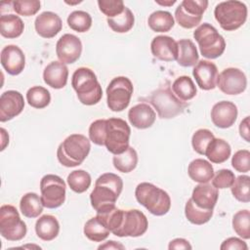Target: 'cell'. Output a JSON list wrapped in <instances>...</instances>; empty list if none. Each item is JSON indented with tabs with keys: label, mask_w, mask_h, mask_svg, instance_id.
<instances>
[{
	"label": "cell",
	"mask_w": 250,
	"mask_h": 250,
	"mask_svg": "<svg viewBox=\"0 0 250 250\" xmlns=\"http://www.w3.org/2000/svg\"><path fill=\"white\" fill-rule=\"evenodd\" d=\"M123 188L122 179L113 173L102 174L95 182V188L90 194L92 207L97 213L104 212L115 206Z\"/></svg>",
	"instance_id": "6da1fadb"
},
{
	"label": "cell",
	"mask_w": 250,
	"mask_h": 250,
	"mask_svg": "<svg viewBox=\"0 0 250 250\" xmlns=\"http://www.w3.org/2000/svg\"><path fill=\"white\" fill-rule=\"evenodd\" d=\"M1 64L10 75H18L25 66V56L17 45H7L1 51Z\"/></svg>",
	"instance_id": "d6986e66"
},
{
	"label": "cell",
	"mask_w": 250,
	"mask_h": 250,
	"mask_svg": "<svg viewBox=\"0 0 250 250\" xmlns=\"http://www.w3.org/2000/svg\"><path fill=\"white\" fill-rule=\"evenodd\" d=\"M148 102L162 119H171L182 114L188 105L176 97L170 86H162L153 91L148 98Z\"/></svg>",
	"instance_id": "8992f818"
},
{
	"label": "cell",
	"mask_w": 250,
	"mask_h": 250,
	"mask_svg": "<svg viewBox=\"0 0 250 250\" xmlns=\"http://www.w3.org/2000/svg\"><path fill=\"white\" fill-rule=\"evenodd\" d=\"M71 85L79 102L85 105H94L103 97L102 86L95 72L89 67L77 68L72 74Z\"/></svg>",
	"instance_id": "7a4b0ae2"
},
{
	"label": "cell",
	"mask_w": 250,
	"mask_h": 250,
	"mask_svg": "<svg viewBox=\"0 0 250 250\" xmlns=\"http://www.w3.org/2000/svg\"><path fill=\"white\" fill-rule=\"evenodd\" d=\"M133 84L126 76L114 77L106 88V103L110 110L122 111L130 104L133 95Z\"/></svg>",
	"instance_id": "9c48e42d"
},
{
	"label": "cell",
	"mask_w": 250,
	"mask_h": 250,
	"mask_svg": "<svg viewBox=\"0 0 250 250\" xmlns=\"http://www.w3.org/2000/svg\"><path fill=\"white\" fill-rule=\"evenodd\" d=\"M106 119H98L91 123L89 127V139L95 145L104 146Z\"/></svg>",
	"instance_id": "f6af8a7d"
},
{
	"label": "cell",
	"mask_w": 250,
	"mask_h": 250,
	"mask_svg": "<svg viewBox=\"0 0 250 250\" xmlns=\"http://www.w3.org/2000/svg\"><path fill=\"white\" fill-rule=\"evenodd\" d=\"M12 4L14 11L23 17L34 16L41 9V3L38 0H15Z\"/></svg>",
	"instance_id": "7bdbcfd3"
},
{
	"label": "cell",
	"mask_w": 250,
	"mask_h": 250,
	"mask_svg": "<svg viewBox=\"0 0 250 250\" xmlns=\"http://www.w3.org/2000/svg\"><path fill=\"white\" fill-rule=\"evenodd\" d=\"M231 153V148L229 144L219 138H214L207 146L204 155L212 163L221 164L229 159Z\"/></svg>",
	"instance_id": "4316f807"
},
{
	"label": "cell",
	"mask_w": 250,
	"mask_h": 250,
	"mask_svg": "<svg viewBox=\"0 0 250 250\" xmlns=\"http://www.w3.org/2000/svg\"><path fill=\"white\" fill-rule=\"evenodd\" d=\"M34 27L39 36L49 39L55 37L62 30V21L56 13L46 11L36 17Z\"/></svg>",
	"instance_id": "44dd1931"
},
{
	"label": "cell",
	"mask_w": 250,
	"mask_h": 250,
	"mask_svg": "<svg viewBox=\"0 0 250 250\" xmlns=\"http://www.w3.org/2000/svg\"><path fill=\"white\" fill-rule=\"evenodd\" d=\"M43 203L41 197L35 192H27L21 198L20 209L26 218H37L43 212Z\"/></svg>",
	"instance_id": "f546056e"
},
{
	"label": "cell",
	"mask_w": 250,
	"mask_h": 250,
	"mask_svg": "<svg viewBox=\"0 0 250 250\" xmlns=\"http://www.w3.org/2000/svg\"><path fill=\"white\" fill-rule=\"evenodd\" d=\"M40 191L42 203L48 209L59 208L65 200V183L57 175H45L40 181Z\"/></svg>",
	"instance_id": "8fae6325"
},
{
	"label": "cell",
	"mask_w": 250,
	"mask_h": 250,
	"mask_svg": "<svg viewBox=\"0 0 250 250\" xmlns=\"http://www.w3.org/2000/svg\"><path fill=\"white\" fill-rule=\"evenodd\" d=\"M24 107L22 95L15 90H8L0 97V121L6 122L18 116Z\"/></svg>",
	"instance_id": "2e32d148"
},
{
	"label": "cell",
	"mask_w": 250,
	"mask_h": 250,
	"mask_svg": "<svg viewBox=\"0 0 250 250\" xmlns=\"http://www.w3.org/2000/svg\"><path fill=\"white\" fill-rule=\"evenodd\" d=\"M98 5L100 11L107 18H114L125 9L122 0H98Z\"/></svg>",
	"instance_id": "ee69618b"
},
{
	"label": "cell",
	"mask_w": 250,
	"mask_h": 250,
	"mask_svg": "<svg viewBox=\"0 0 250 250\" xmlns=\"http://www.w3.org/2000/svg\"><path fill=\"white\" fill-rule=\"evenodd\" d=\"M156 114L154 109L146 103L138 104L132 106L128 112V119L131 125L138 129H146L155 122Z\"/></svg>",
	"instance_id": "7402d4cb"
},
{
	"label": "cell",
	"mask_w": 250,
	"mask_h": 250,
	"mask_svg": "<svg viewBox=\"0 0 250 250\" xmlns=\"http://www.w3.org/2000/svg\"><path fill=\"white\" fill-rule=\"evenodd\" d=\"M173 93L183 102H188L196 96V87L189 76L182 75L176 78L171 87Z\"/></svg>",
	"instance_id": "1f68e13d"
},
{
	"label": "cell",
	"mask_w": 250,
	"mask_h": 250,
	"mask_svg": "<svg viewBox=\"0 0 250 250\" xmlns=\"http://www.w3.org/2000/svg\"><path fill=\"white\" fill-rule=\"evenodd\" d=\"M218 74L217 65L206 60L198 61L192 69V75L195 78L197 85L200 89L205 91L216 88Z\"/></svg>",
	"instance_id": "e0dca14e"
},
{
	"label": "cell",
	"mask_w": 250,
	"mask_h": 250,
	"mask_svg": "<svg viewBox=\"0 0 250 250\" xmlns=\"http://www.w3.org/2000/svg\"><path fill=\"white\" fill-rule=\"evenodd\" d=\"M207 7L206 0H184L175 11V19L182 27L193 28L200 23Z\"/></svg>",
	"instance_id": "7c38bea8"
},
{
	"label": "cell",
	"mask_w": 250,
	"mask_h": 250,
	"mask_svg": "<svg viewBox=\"0 0 250 250\" xmlns=\"http://www.w3.org/2000/svg\"><path fill=\"white\" fill-rule=\"evenodd\" d=\"M91 149L90 140L82 134H71L57 149L59 162L65 167H75L86 159Z\"/></svg>",
	"instance_id": "3957f363"
},
{
	"label": "cell",
	"mask_w": 250,
	"mask_h": 250,
	"mask_svg": "<svg viewBox=\"0 0 250 250\" xmlns=\"http://www.w3.org/2000/svg\"><path fill=\"white\" fill-rule=\"evenodd\" d=\"M191 245L189 244V242L185 239V238H175L173 240H171L169 242L168 245V249L172 250V249H191Z\"/></svg>",
	"instance_id": "681fc988"
},
{
	"label": "cell",
	"mask_w": 250,
	"mask_h": 250,
	"mask_svg": "<svg viewBox=\"0 0 250 250\" xmlns=\"http://www.w3.org/2000/svg\"><path fill=\"white\" fill-rule=\"evenodd\" d=\"M217 86L226 95H239L247 87V78L239 68L228 67L218 74Z\"/></svg>",
	"instance_id": "5bb4252c"
},
{
	"label": "cell",
	"mask_w": 250,
	"mask_h": 250,
	"mask_svg": "<svg viewBox=\"0 0 250 250\" xmlns=\"http://www.w3.org/2000/svg\"><path fill=\"white\" fill-rule=\"evenodd\" d=\"M155 2L159 5H162V6H172L176 3V0H170V1H159V0H155Z\"/></svg>",
	"instance_id": "db71d44e"
},
{
	"label": "cell",
	"mask_w": 250,
	"mask_h": 250,
	"mask_svg": "<svg viewBox=\"0 0 250 250\" xmlns=\"http://www.w3.org/2000/svg\"><path fill=\"white\" fill-rule=\"evenodd\" d=\"M66 182L71 190L76 193H82L90 188L91 176L85 170H74L69 173Z\"/></svg>",
	"instance_id": "74e56055"
},
{
	"label": "cell",
	"mask_w": 250,
	"mask_h": 250,
	"mask_svg": "<svg viewBox=\"0 0 250 250\" xmlns=\"http://www.w3.org/2000/svg\"><path fill=\"white\" fill-rule=\"evenodd\" d=\"M147 23L149 28L154 32H167L174 26L175 21L171 13L158 10L149 15Z\"/></svg>",
	"instance_id": "d6a6232c"
},
{
	"label": "cell",
	"mask_w": 250,
	"mask_h": 250,
	"mask_svg": "<svg viewBox=\"0 0 250 250\" xmlns=\"http://www.w3.org/2000/svg\"><path fill=\"white\" fill-rule=\"evenodd\" d=\"M237 106L229 101L215 104L211 109V120L216 127L227 129L231 127L237 118Z\"/></svg>",
	"instance_id": "ac0fdd59"
},
{
	"label": "cell",
	"mask_w": 250,
	"mask_h": 250,
	"mask_svg": "<svg viewBox=\"0 0 250 250\" xmlns=\"http://www.w3.org/2000/svg\"><path fill=\"white\" fill-rule=\"evenodd\" d=\"M235 176L232 171L229 169H221L217 172L216 176L212 178V186L218 189L230 188Z\"/></svg>",
	"instance_id": "7dc6e473"
},
{
	"label": "cell",
	"mask_w": 250,
	"mask_h": 250,
	"mask_svg": "<svg viewBox=\"0 0 250 250\" xmlns=\"http://www.w3.org/2000/svg\"><path fill=\"white\" fill-rule=\"evenodd\" d=\"M67 78L68 68L60 61H54L44 68L43 80L54 89L63 88L67 83Z\"/></svg>",
	"instance_id": "603a6c76"
},
{
	"label": "cell",
	"mask_w": 250,
	"mask_h": 250,
	"mask_svg": "<svg viewBox=\"0 0 250 250\" xmlns=\"http://www.w3.org/2000/svg\"><path fill=\"white\" fill-rule=\"evenodd\" d=\"M185 215L188 222L194 225H203L210 221L213 216V210H205L197 207L191 198L185 205Z\"/></svg>",
	"instance_id": "d590c367"
},
{
	"label": "cell",
	"mask_w": 250,
	"mask_h": 250,
	"mask_svg": "<svg viewBox=\"0 0 250 250\" xmlns=\"http://www.w3.org/2000/svg\"><path fill=\"white\" fill-rule=\"evenodd\" d=\"M239 134L242 139H244L247 143L250 142L249 138V116H246L239 124Z\"/></svg>",
	"instance_id": "f907efd6"
},
{
	"label": "cell",
	"mask_w": 250,
	"mask_h": 250,
	"mask_svg": "<svg viewBox=\"0 0 250 250\" xmlns=\"http://www.w3.org/2000/svg\"><path fill=\"white\" fill-rule=\"evenodd\" d=\"M232 228L235 233L243 239L250 238V212L240 210L232 217Z\"/></svg>",
	"instance_id": "60d3db41"
},
{
	"label": "cell",
	"mask_w": 250,
	"mask_h": 250,
	"mask_svg": "<svg viewBox=\"0 0 250 250\" xmlns=\"http://www.w3.org/2000/svg\"><path fill=\"white\" fill-rule=\"evenodd\" d=\"M112 163L117 171L121 173H130L138 164V153L133 146H129L122 153L114 154Z\"/></svg>",
	"instance_id": "4dcf8cb0"
},
{
	"label": "cell",
	"mask_w": 250,
	"mask_h": 250,
	"mask_svg": "<svg viewBox=\"0 0 250 250\" xmlns=\"http://www.w3.org/2000/svg\"><path fill=\"white\" fill-rule=\"evenodd\" d=\"M188 174L189 178L196 183H209L214 177V169L212 164L202 158L192 160L188 167Z\"/></svg>",
	"instance_id": "484cf974"
},
{
	"label": "cell",
	"mask_w": 250,
	"mask_h": 250,
	"mask_svg": "<svg viewBox=\"0 0 250 250\" xmlns=\"http://www.w3.org/2000/svg\"><path fill=\"white\" fill-rule=\"evenodd\" d=\"M67 24L72 30L83 33L91 28L92 17L84 11H73L67 17Z\"/></svg>",
	"instance_id": "ab89813d"
},
{
	"label": "cell",
	"mask_w": 250,
	"mask_h": 250,
	"mask_svg": "<svg viewBox=\"0 0 250 250\" xmlns=\"http://www.w3.org/2000/svg\"><path fill=\"white\" fill-rule=\"evenodd\" d=\"M219 197L218 188L208 183L197 185L191 193V199L194 204L205 210H213Z\"/></svg>",
	"instance_id": "cb8c5ba5"
},
{
	"label": "cell",
	"mask_w": 250,
	"mask_h": 250,
	"mask_svg": "<svg viewBox=\"0 0 250 250\" xmlns=\"http://www.w3.org/2000/svg\"><path fill=\"white\" fill-rule=\"evenodd\" d=\"M24 29V23L19 16L9 14L0 17V33L8 39L17 38L21 35Z\"/></svg>",
	"instance_id": "f1b7e54d"
},
{
	"label": "cell",
	"mask_w": 250,
	"mask_h": 250,
	"mask_svg": "<svg viewBox=\"0 0 250 250\" xmlns=\"http://www.w3.org/2000/svg\"><path fill=\"white\" fill-rule=\"evenodd\" d=\"M35 232L44 241L55 239L60 232V224L53 215H43L35 223Z\"/></svg>",
	"instance_id": "d4e9b609"
},
{
	"label": "cell",
	"mask_w": 250,
	"mask_h": 250,
	"mask_svg": "<svg viewBox=\"0 0 250 250\" xmlns=\"http://www.w3.org/2000/svg\"><path fill=\"white\" fill-rule=\"evenodd\" d=\"M177 62L185 67L194 66L198 62L199 55L194 43L190 39H181L177 42Z\"/></svg>",
	"instance_id": "83f0119b"
},
{
	"label": "cell",
	"mask_w": 250,
	"mask_h": 250,
	"mask_svg": "<svg viewBox=\"0 0 250 250\" xmlns=\"http://www.w3.org/2000/svg\"><path fill=\"white\" fill-rule=\"evenodd\" d=\"M24 247H30V245H27V246H23V248ZM31 247H36V248H41V247H39V246H35V245H31Z\"/></svg>",
	"instance_id": "11a10c76"
},
{
	"label": "cell",
	"mask_w": 250,
	"mask_h": 250,
	"mask_svg": "<svg viewBox=\"0 0 250 250\" xmlns=\"http://www.w3.org/2000/svg\"><path fill=\"white\" fill-rule=\"evenodd\" d=\"M108 26L117 33H125L132 29L134 22H135V17L132 11L125 7L124 11L114 17V18H107L106 20Z\"/></svg>",
	"instance_id": "836d02e7"
},
{
	"label": "cell",
	"mask_w": 250,
	"mask_h": 250,
	"mask_svg": "<svg viewBox=\"0 0 250 250\" xmlns=\"http://www.w3.org/2000/svg\"><path fill=\"white\" fill-rule=\"evenodd\" d=\"M135 196L137 201L154 216H163L171 208L169 194L150 183L139 184L135 189Z\"/></svg>",
	"instance_id": "277c9868"
},
{
	"label": "cell",
	"mask_w": 250,
	"mask_h": 250,
	"mask_svg": "<svg viewBox=\"0 0 250 250\" xmlns=\"http://www.w3.org/2000/svg\"><path fill=\"white\" fill-rule=\"evenodd\" d=\"M131 129L127 122L121 118L106 119L104 146L112 154H119L129 146Z\"/></svg>",
	"instance_id": "ba28073f"
},
{
	"label": "cell",
	"mask_w": 250,
	"mask_h": 250,
	"mask_svg": "<svg viewBox=\"0 0 250 250\" xmlns=\"http://www.w3.org/2000/svg\"><path fill=\"white\" fill-rule=\"evenodd\" d=\"M231 166L240 173H247L250 170V152L248 149L237 150L231 158Z\"/></svg>",
	"instance_id": "bcb514c9"
},
{
	"label": "cell",
	"mask_w": 250,
	"mask_h": 250,
	"mask_svg": "<svg viewBox=\"0 0 250 250\" xmlns=\"http://www.w3.org/2000/svg\"><path fill=\"white\" fill-rule=\"evenodd\" d=\"M193 37L198 44L200 54L206 59H217L226 49V41L210 23L203 22L196 27Z\"/></svg>",
	"instance_id": "5b68a950"
},
{
	"label": "cell",
	"mask_w": 250,
	"mask_h": 250,
	"mask_svg": "<svg viewBox=\"0 0 250 250\" xmlns=\"http://www.w3.org/2000/svg\"><path fill=\"white\" fill-rule=\"evenodd\" d=\"M233 197L243 203L250 201V177L247 175H240L236 177L230 187Z\"/></svg>",
	"instance_id": "f35d334b"
},
{
	"label": "cell",
	"mask_w": 250,
	"mask_h": 250,
	"mask_svg": "<svg viewBox=\"0 0 250 250\" xmlns=\"http://www.w3.org/2000/svg\"><path fill=\"white\" fill-rule=\"evenodd\" d=\"M214 134L208 129H198L191 138V146L198 154L204 155L208 144L214 139Z\"/></svg>",
	"instance_id": "b9f144b4"
},
{
	"label": "cell",
	"mask_w": 250,
	"mask_h": 250,
	"mask_svg": "<svg viewBox=\"0 0 250 250\" xmlns=\"http://www.w3.org/2000/svg\"><path fill=\"white\" fill-rule=\"evenodd\" d=\"M26 101L30 106L41 109L49 105L51 102V94L42 86H33L26 92Z\"/></svg>",
	"instance_id": "8d00e7d4"
},
{
	"label": "cell",
	"mask_w": 250,
	"mask_h": 250,
	"mask_svg": "<svg viewBox=\"0 0 250 250\" xmlns=\"http://www.w3.org/2000/svg\"><path fill=\"white\" fill-rule=\"evenodd\" d=\"M147 228L146 215L138 209H130L123 211L121 224L112 233L119 237H139L147 230Z\"/></svg>",
	"instance_id": "4fadbf2b"
},
{
	"label": "cell",
	"mask_w": 250,
	"mask_h": 250,
	"mask_svg": "<svg viewBox=\"0 0 250 250\" xmlns=\"http://www.w3.org/2000/svg\"><path fill=\"white\" fill-rule=\"evenodd\" d=\"M98 249H125L124 245H122L121 243L117 242V241H114V240H108L106 241L105 243L100 245L98 247Z\"/></svg>",
	"instance_id": "816d5d0a"
},
{
	"label": "cell",
	"mask_w": 250,
	"mask_h": 250,
	"mask_svg": "<svg viewBox=\"0 0 250 250\" xmlns=\"http://www.w3.org/2000/svg\"><path fill=\"white\" fill-rule=\"evenodd\" d=\"M151 54L163 62H174L178 58V45L174 38L167 35H158L150 43Z\"/></svg>",
	"instance_id": "ffe728a7"
},
{
	"label": "cell",
	"mask_w": 250,
	"mask_h": 250,
	"mask_svg": "<svg viewBox=\"0 0 250 250\" xmlns=\"http://www.w3.org/2000/svg\"><path fill=\"white\" fill-rule=\"evenodd\" d=\"M27 231L25 223L21 219L17 208L10 204L0 207V233L9 241L22 239Z\"/></svg>",
	"instance_id": "30bf717a"
},
{
	"label": "cell",
	"mask_w": 250,
	"mask_h": 250,
	"mask_svg": "<svg viewBox=\"0 0 250 250\" xmlns=\"http://www.w3.org/2000/svg\"><path fill=\"white\" fill-rule=\"evenodd\" d=\"M221 250H247V244L240 238L229 237L223 241L220 246Z\"/></svg>",
	"instance_id": "c3c4849f"
},
{
	"label": "cell",
	"mask_w": 250,
	"mask_h": 250,
	"mask_svg": "<svg viewBox=\"0 0 250 250\" xmlns=\"http://www.w3.org/2000/svg\"><path fill=\"white\" fill-rule=\"evenodd\" d=\"M247 7L236 0L219 3L214 10V16L220 26L226 31H233L244 24L247 19Z\"/></svg>",
	"instance_id": "52a82bcc"
},
{
	"label": "cell",
	"mask_w": 250,
	"mask_h": 250,
	"mask_svg": "<svg viewBox=\"0 0 250 250\" xmlns=\"http://www.w3.org/2000/svg\"><path fill=\"white\" fill-rule=\"evenodd\" d=\"M82 43L74 34L65 33L60 37L56 45V54L60 62L64 64L74 63L81 56Z\"/></svg>",
	"instance_id": "9a60e30c"
},
{
	"label": "cell",
	"mask_w": 250,
	"mask_h": 250,
	"mask_svg": "<svg viewBox=\"0 0 250 250\" xmlns=\"http://www.w3.org/2000/svg\"><path fill=\"white\" fill-rule=\"evenodd\" d=\"M84 234L85 236L94 242H102L106 239L110 233V230L107 229L97 217L89 219L84 226Z\"/></svg>",
	"instance_id": "e575fe53"
},
{
	"label": "cell",
	"mask_w": 250,
	"mask_h": 250,
	"mask_svg": "<svg viewBox=\"0 0 250 250\" xmlns=\"http://www.w3.org/2000/svg\"><path fill=\"white\" fill-rule=\"evenodd\" d=\"M1 131V139H2V146H1V150H4L7 144H9V136L4 128L0 129Z\"/></svg>",
	"instance_id": "f5cc1de1"
}]
</instances>
